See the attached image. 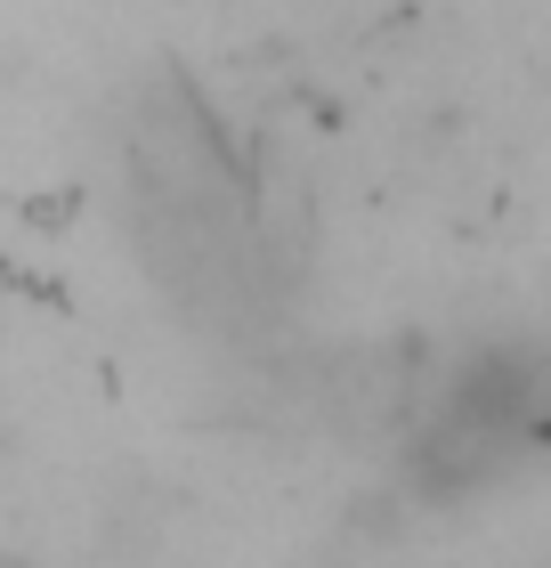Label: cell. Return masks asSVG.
Here are the masks:
<instances>
[{"label":"cell","mask_w":551,"mask_h":568,"mask_svg":"<svg viewBox=\"0 0 551 568\" xmlns=\"http://www.w3.org/2000/svg\"><path fill=\"white\" fill-rule=\"evenodd\" d=\"M130 227L154 284L195 325L244 333L284 301V252L244 187V163L178 73H163L130 122Z\"/></svg>","instance_id":"6da1fadb"},{"label":"cell","mask_w":551,"mask_h":568,"mask_svg":"<svg viewBox=\"0 0 551 568\" xmlns=\"http://www.w3.org/2000/svg\"><path fill=\"white\" fill-rule=\"evenodd\" d=\"M551 463V349L487 342L422 382L406 423V479L422 496H479Z\"/></svg>","instance_id":"7a4b0ae2"}]
</instances>
